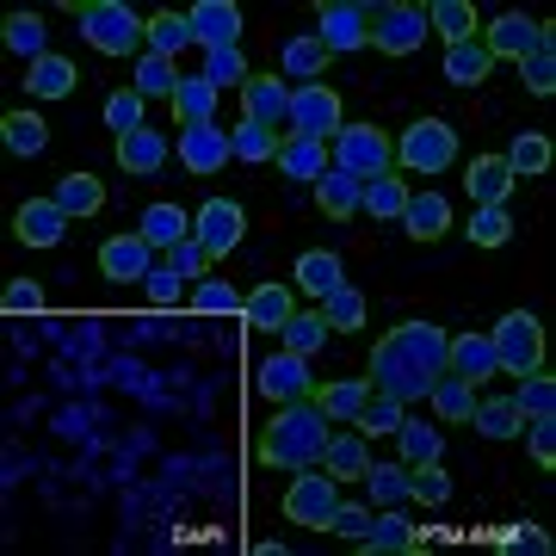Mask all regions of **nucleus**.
Masks as SVG:
<instances>
[{
    "label": "nucleus",
    "mask_w": 556,
    "mask_h": 556,
    "mask_svg": "<svg viewBox=\"0 0 556 556\" xmlns=\"http://www.w3.org/2000/svg\"><path fill=\"white\" fill-rule=\"evenodd\" d=\"M192 309H204V316H236V309H241V291L229 285V278H199Z\"/></svg>",
    "instance_id": "4d7b16f0"
},
{
    "label": "nucleus",
    "mask_w": 556,
    "mask_h": 556,
    "mask_svg": "<svg viewBox=\"0 0 556 556\" xmlns=\"http://www.w3.org/2000/svg\"><path fill=\"white\" fill-rule=\"evenodd\" d=\"M408 501H420V507H445V501H452V477H445L439 464H408Z\"/></svg>",
    "instance_id": "864d4df0"
},
{
    "label": "nucleus",
    "mask_w": 556,
    "mask_h": 556,
    "mask_svg": "<svg viewBox=\"0 0 556 556\" xmlns=\"http://www.w3.org/2000/svg\"><path fill=\"white\" fill-rule=\"evenodd\" d=\"M68 211H62L56 199H25L20 211H13V236L25 241V248H56L62 236H68Z\"/></svg>",
    "instance_id": "4468645a"
},
{
    "label": "nucleus",
    "mask_w": 556,
    "mask_h": 556,
    "mask_svg": "<svg viewBox=\"0 0 556 556\" xmlns=\"http://www.w3.org/2000/svg\"><path fill=\"white\" fill-rule=\"evenodd\" d=\"M50 199H56L68 217H100V211H105V186L93 174H62Z\"/></svg>",
    "instance_id": "2f4dec72"
},
{
    "label": "nucleus",
    "mask_w": 556,
    "mask_h": 556,
    "mask_svg": "<svg viewBox=\"0 0 556 556\" xmlns=\"http://www.w3.org/2000/svg\"><path fill=\"white\" fill-rule=\"evenodd\" d=\"M482 50H489V56L526 62L532 50H556V31L544 20H526V13H501L495 25H482Z\"/></svg>",
    "instance_id": "9b49d317"
},
{
    "label": "nucleus",
    "mask_w": 556,
    "mask_h": 556,
    "mask_svg": "<svg viewBox=\"0 0 556 556\" xmlns=\"http://www.w3.org/2000/svg\"><path fill=\"white\" fill-rule=\"evenodd\" d=\"M321 340H328V321H321V309H298V316L285 321V328H278V346H285V353H316Z\"/></svg>",
    "instance_id": "de8ad7c7"
},
{
    "label": "nucleus",
    "mask_w": 556,
    "mask_h": 556,
    "mask_svg": "<svg viewBox=\"0 0 556 556\" xmlns=\"http://www.w3.org/2000/svg\"><path fill=\"white\" fill-rule=\"evenodd\" d=\"M396 439H402V464H439V457H445V433H439V427H427V420L402 415Z\"/></svg>",
    "instance_id": "49530a36"
},
{
    "label": "nucleus",
    "mask_w": 556,
    "mask_h": 556,
    "mask_svg": "<svg viewBox=\"0 0 556 556\" xmlns=\"http://www.w3.org/2000/svg\"><path fill=\"white\" fill-rule=\"evenodd\" d=\"M179 80H186V75H179L174 56H155V50H142V56H137V93H142V100H174Z\"/></svg>",
    "instance_id": "c9c22d12"
},
{
    "label": "nucleus",
    "mask_w": 556,
    "mask_h": 556,
    "mask_svg": "<svg viewBox=\"0 0 556 556\" xmlns=\"http://www.w3.org/2000/svg\"><path fill=\"white\" fill-rule=\"evenodd\" d=\"M285 112H291V87L278 75H248V87H241V118L266 124V130H278L285 124Z\"/></svg>",
    "instance_id": "6ab92c4d"
},
{
    "label": "nucleus",
    "mask_w": 556,
    "mask_h": 556,
    "mask_svg": "<svg viewBox=\"0 0 556 556\" xmlns=\"http://www.w3.org/2000/svg\"><path fill=\"white\" fill-rule=\"evenodd\" d=\"M192 43V25H186V13H155L149 20V38H142V50H155V56H174Z\"/></svg>",
    "instance_id": "8fccbe9b"
},
{
    "label": "nucleus",
    "mask_w": 556,
    "mask_h": 556,
    "mask_svg": "<svg viewBox=\"0 0 556 556\" xmlns=\"http://www.w3.org/2000/svg\"><path fill=\"white\" fill-rule=\"evenodd\" d=\"M427 402H433V415H439V420H470V408H477V383H470V378H452V371H445V378L427 390Z\"/></svg>",
    "instance_id": "a18cd8bd"
},
{
    "label": "nucleus",
    "mask_w": 556,
    "mask_h": 556,
    "mask_svg": "<svg viewBox=\"0 0 556 556\" xmlns=\"http://www.w3.org/2000/svg\"><path fill=\"white\" fill-rule=\"evenodd\" d=\"M0 303H7L13 316H38V309H43V285H38V278H13Z\"/></svg>",
    "instance_id": "0e129e2a"
},
{
    "label": "nucleus",
    "mask_w": 556,
    "mask_h": 556,
    "mask_svg": "<svg viewBox=\"0 0 556 556\" xmlns=\"http://www.w3.org/2000/svg\"><path fill=\"white\" fill-rule=\"evenodd\" d=\"M142 291H149L155 309H174V303H179V273H174V266H155V273L142 278Z\"/></svg>",
    "instance_id": "69168bd1"
},
{
    "label": "nucleus",
    "mask_w": 556,
    "mask_h": 556,
    "mask_svg": "<svg viewBox=\"0 0 556 556\" xmlns=\"http://www.w3.org/2000/svg\"><path fill=\"white\" fill-rule=\"evenodd\" d=\"M278 62H285V80H298V87H309V80L328 75V50H321V38H291Z\"/></svg>",
    "instance_id": "a19ab883"
},
{
    "label": "nucleus",
    "mask_w": 556,
    "mask_h": 556,
    "mask_svg": "<svg viewBox=\"0 0 556 556\" xmlns=\"http://www.w3.org/2000/svg\"><path fill=\"white\" fill-rule=\"evenodd\" d=\"M75 20H80V38L93 43L100 56H142L149 20L130 0H75Z\"/></svg>",
    "instance_id": "7ed1b4c3"
},
{
    "label": "nucleus",
    "mask_w": 556,
    "mask_h": 556,
    "mask_svg": "<svg viewBox=\"0 0 556 556\" xmlns=\"http://www.w3.org/2000/svg\"><path fill=\"white\" fill-rule=\"evenodd\" d=\"M298 291L303 298H328V291H340L346 285V266H340V254H328V248H309V254H298Z\"/></svg>",
    "instance_id": "5701e85b"
},
{
    "label": "nucleus",
    "mask_w": 556,
    "mask_h": 556,
    "mask_svg": "<svg viewBox=\"0 0 556 556\" xmlns=\"http://www.w3.org/2000/svg\"><path fill=\"white\" fill-rule=\"evenodd\" d=\"M248 75H254V68H248V56H241V50H204V80H211V87H248Z\"/></svg>",
    "instance_id": "5fc2aeb1"
},
{
    "label": "nucleus",
    "mask_w": 556,
    "mask_h": 556,
    "mask_svg": "<svg viewBox=\"0 0 556 556\" xmlns=\"http://www.w3.org/2000/svg\"><path fill=\"white\" fill-rule=\"evenodd\" d=\"M75 80H80V68H75L68 56H56V50H50V56H38L31 68H25V87H31V100H68V93H75Z\"/></svg>",
    "instance_id": "b1692460"
},
{
    "label": "nucleus",
    "mask_w": 556,
    "mask_h": 556,
    "mask_svg": "<svg viewBox=\"0 0 556 556\" xmlns=\"http://www.w3.org/2000/svg\"><path fill=\"white\" fill-rule=\"evenodd\" d=\"M328 167H340V174H353L365 186V179H378L396 167V137L378 130V124H340L334 149H328Z\"/></svg>",
    "instance_id": "20e7f679"
},
{
    "label": "nucleus",
    "mask_w": 556,
    "mask_h": 556,
    "mask_svg": "<svg viewBox=\"0 0 556 556\" xmlns=\"http://www.w3.org/2000/svg\"><path fill=\"white\" fill-rule=\"evenodd\" d=\"M186 25H192V43H204V50H236L241 7L236 0H199V7L186 13Z\"/></svg>",
    "instance_id": "2eb2a0df"
},
{
    "label": "nucleus",
    "mask_w": 556,
    "mask_h": 556,
    "mask_svg": "<svg viewBox=\"0 0 556 556\" xmlns=\"http://www.w3.org/2000/svg\"><path fill=\"white\" fill-rule=\"evenodd\" d=\"M519 80H526V93L551 100L556 93V50H532V56L519 62Z\"/></svg>",
    "instance_id": "bf43d9fd"
},
{
    "label": "nucleus",
    "mask_w": 556,
    "mask_h": 556,
    "mask_svg": "<svg viewBox=\"0 0 556 556\" xmlns=\"http://www.w3.org/2000/svg\"><path fill=\"white\" fill-rule=\"evenodd\" d=\"M241 316H248V328H285V321L298 316V291H291V285H254V291H248V298H241Z\"/></svg>",
    "instance_id": "aec40b11"
},
{
    "label": "nucleus",
    "mask_w": 556,
    "mask_h": 556,
    "mask_svg": "<svg viewBox=\"0 0 556 556\" xmlns=\"http://www.w3.org/2000/svg\"><path fill=\"white\" fill-rule=\"evenodd\" d=\"M470 420H477V433H482V439H519V433H526V420H519L514 396H477Z\"/></svg>",
    "instance_id": "72a5a7b5"
},
{
    "label": "nucleus",
    "mask_w": 556,
    "mask_h": 556,
    "mask_svg": "<svg viewBox=\"0 0 556 556\" xmlns=\"http://www.w3.org/2000/svg\"><path fill=\"white\" fill-rule=\"evenodd\" d=\"M445 371H452V378H470L482 390V383L501 371L495 340H489V334H452V346H445Z\"/></svg>",
    "instance_id": "a211bd4d"
},
{
    "label": "nucleus",
    "mask_w": 556,
    "mask_h": 556,
    "mask_svg": "<svg viewBox=\"0 0 556 556\" xmlns=\"http://www.w3.org/2000/svg\"><path fill=\"white\" fill-rule=\"evenodd\" d=\"M464 236L477 241V248H501V241L514 236V217H507V204H477L470 223H464Z\"/></svg>",
    "instance_id": "3c124183"
},
{
    "label": "nucleus",
    "mask_w": 556,
    "mask_h": 556,
    "mask_svg": "<svg viewBox=\"0 0 556 556\" xmlns=\"http://www.w3.org/2000/svg\"><path fill=\"white\" fill-rule=\"evenodd\" d=\"M371 43L383 56H415L427 43V7H408V0H378L371 7Z\"/></svg>",
    "instance_id": "1a4fd4ad"
},
{
    "label": "nucleus",
    "mask_w": 556,
    "mask_h": 556,
    "mask_svg": "<svg viewBox=\"0 0 556 556\" xmlns=\"http://www.w3.org/2000/svg\"><path fill=\"white\" fill-rule=\"evenodd\" d=\"M316 38L328 56H353V50H365L371 43V7L365 0H321V13H316Z\"/></svg>",
    "instance_id": "9d476101"
},
{
    "label": "nucleus",
    "mask_w": 556,
    "mask_h": 556,
    "mask_svg": "<svg viewBox=\"0 0 556 556\" xmlns=\"http://www.w3.org/2000/svg\"><path fill=\"white\" fill-rule=\"evenodd\" d=\"M321 470H328L334 482H365V470H371L365 433H334V439H328V457H321Z\"/></svg>",
    "instance_id": "c85d7f7f"
},
{
    "label": "nucleus",
    "mask_w": 556,
    "mask_h": 556,
    "mask_svg": "<svg viewBox=\"0 0 556 556\" xmlns=\"http://www.w3.org/2000/svg\"><path fill=\"white\" fill-rule=\"evenodd\" d=\"M241 229H248V217H241V204H236V199H211L199 217H192V236L204 241V254H211V260L229 254V248L241 241Z\"/></svg>",
    "instance_id": "dca6fc26"
},
{
    "label": "nucleus",
    "mask_w": 556,
    "mask_h": 556,
    "mask_svg": "<svg viewBox=\"0 0 556 556\" xmlns=\"http://www.w3.org/2000/svg\"><path fill=\"white\" fill-rule=\"evenodd\" d=\"M278 130H266V124H254V118H241L236 130H229V155L236 161H248V167H260V161H278Z\"/></svg>",
    "instance_id": "58836bf2"
},
{
    "label": "nucleus",
    "mask_w": 556,
    "mask_h": 556,
    "mask_svg": "<svg viewBox=\"0 0 556 556\" xmlns=\"http://www.w3.org/2000/svg\"><path fill=\"white\" fill-rule=\"evenodd\" d=\"M365 396H371V383L365 378H334V383H316V408L334 427H353L358 420V408H365Z\"/></svg>",
    "instance_id": "393cba45"
},
{
    "label": "nucleus",
    "mask_w": 556,
    "mask_h": 556,
    "mask_svg": "<svg viewBox=\"0 0 556 556\" xmlns=\"http://www.w3.org/2000/svg\"><path fill=\"white\" fill-rule=\"evenodd\" d=\"M526 445H532V457H538V464H556V415L526 420Z\"/></svg>",
    "instance_id": "338daca9"
},
{
    "label": "nucleus",
    "mask_w": 556,
    "mask_h": 556,
    "mask_svg": "<svg viewBox=\"0 0 556 556\" xmlns=\"http://www.w3.org/2000/svg\"><path fill=\"white\" fill-rule=\"evenodd\" d=\"M501 551L551 556V532H544V526H532V519H519V526H507V532H501Z\"/></svg>",
    "instance_id": "680f3d73"
},
{
    "label": "nucleus",
    "mask_w": 556,
    "mask_h": 556,
    "mask_svg": "<svg viewBox=\"0 0 556 556\" xmlns=\"http://www.w3.org/2000/svg\"><path fill=\"white\" fill-rule=\"evenodd\" d=\"M427 31H439V38H445V50H452V43L482 38L477 7H470V0H433V7H427Z\"/></svg>",
    "instance_id": "a878e982"
},
{
    "label": "nucleus",
    "mask_w": 556,
    "mask_h": 556,
    "mask_svg": "<svg viewBox=\"0 0 556 556\" xmlns=\"http://www.w3.org/2000/svg\"><path fill=\"white\" fill-rule=\"evenodd\" d=\"M457 161V130L445 118H420V124H408L396 137V167L402 174H445Z\"/></svg>",
    "instance_id": "39448f33"
},
{
    "label": "nucleus",
    "mask_w": 556,
    "mask_h": 556,
    "mask_svg": "<svg viewBox=\"0 0 556 556\" xmlns=\"http://www.w3.org/2000/svg\"><path fill=\"white\" fill-rule=\"evenodd\" d=\"M501 161H507V174H514V179H532V174H544V167L556 161V149H551V137H544V130H519L514 149H507Z\"/></svg>",
    "instance_id": "e433bc0d"
},
{
    "label": "nucleus",
    "mask_w": 556,
    "mask_h": 556,
    "mask_svg": "<svg viewBox=\"0 0 556 556\" xmlns=\"http://www.w3.org/2000/svg\"><path fill=\"white\" fill-rule=\"evenodd\" d=\"M254 383H260V396H266V402H303V396H316L309 358H303V353H285V346H278V353L260 365Z\"/></svg>",
    "instance_id": "ddd939ff"
},
{
    "label": "nucleus",
    "mask_w": 556,
    "mask_h": 556,
    "mask_svg": "<svg viewBox=\"0 0 556 556\" xmlns=\"http://www.w3.org/2000/svg\"><path fill=\"white\" fill-rule=\"evenodd\" d=\"M489 68H495V56L482 50V38L452 43V50H445V80H452V87H482V80H489Z\"/></svg>",
    "instance_id": "f704fd0d"
},
{
    "label": "nucleus",
    "mask_w": 556,
    "mask_h": 556,
    "mask_svg": "<svg viewBox=\"0 0 556 556\" xmlns=\"http://www.w3.org/2000/svg\"><path fill=\"white\" fill-rule=\"evenodd\" d=\"M278 174H285V179H321V174H328V142L285 137V142H278Z\"/></svg>",
    "instance_id": "c756f323"
},
{
    "label": "nucleus",
    "mask_w": 556,
    "mask_h": 556,
    "mask_svg": "<svg viewBox=\"0 0 556 556\" xmlns=\"http://www.w3.org/2000/svg\"><path fill=\"white\" fill-rule=\"evenodd\" d=\"M167 266H174L179 278H204V266H211V254H204L199 236H186L179 248H167Z\"/></svg>",
    "instance_id": "e2e57ef3"
},
{
    "label": "nucleus",
    "mask_w": 556,
    "mask_h": 556,
    "mask_svg": "<svg viewBox=\"0 0 556 556\" xmlns=\"http://www.w3.org/2000/svg\"><path fill=\"white\" fill-rule=\"evenodd\" d=\"M340 507V482L328 470H298V482L285 489V519L303 526V532H328V514Z\"/></svg>",
    "instance_id": "6e6552de"
},
{
    "label": "nucleus",
    "mask_w": 556,
    "mask_h": 556,
    "mask_svg": "<svg viewBox=\"0 0 556 556\" xmlns=\"http://www.w3.org/2000/svg\"><path fill=\"white\" fill-rule=\"evenodd\" d=\"M118 167L130 179L161 174V167H167V137H161V130H149V124H142V130H130V137H118Z\"/></svg>",
    "instance_id": "412c9836"
},
{
    "label": "nucleus",
    "mask_w": 556,
    "mask_h": 556,
    "mask_svg": "<svg viewBox=\"0 0 556 556\" xmlns=\"http://www.w3.org/2000/svg\"><path fill=\"white\" fill-rule=\"evenodd\" d=\"M321 321H328L334 334L358 328V321H365V298H358L353 285H340V291H328V298H321Z\"/></svg>",
    "instance_id": "6e6d98bb"
},
{
    "label": "nucleus",
    "mask_w": 556,
    "mask_h": 556,
    "mask_svg": "<svg viewBox=\"0 0 556 556\" xmlns=\"http://www.w3.org/2000/svg\"><path fill=\"white\" fill-rule=\"evenodd\" d=\"M358 544H365V551H378V556H402V551H420V532L396 514V507H378L371 532L358 538Z\"/></svg>",
    "instance_id": "bb28decb"
},
{
    "label": "nucleus",
    "mask_w": 556,
    "mask_h": 556,
    "mask_svg": "<svg viewBox=\"0 0 556 556\" xmlns=\"http://www.w3.org/2000/svg\"><path fill=\"white\" fill-rule=\"evenodd\" d=\"M402 223H408V236L415 241H439V236H452V204L439 199V192H408Z\"/></svg>",
    "instance_id": "4be33fe9"
},
{
    "label": "nucleus",
    "mask_w": 556,
    "mask_h": 556,
    "mask_svg": "<svg viewBox=\"0 0 556 556\" xmlns=\"http://www.w3.org/2000/svg\"><path fill=\"white\" fill-rule=\"evenodd\" d=\"M402 415H408V408H402L396 396H378V390H371V396H365V408H358V420H353V433L383 439V433H396V427H402Z\"/></svg>",
    "instance_id": "09e8293b"
},
{
    "label": "nucleus",
    "mask_w": 556,
    "mask_h": 556,
    "mask_svg": "<svg viewBox=\"0 0 556 556\" xmlns=\"http://www.w3.org/2000/svg\"><path fill=\"white\" fill-rule=\"evenodd\" d=\"M346 124L340 112V93L328 80H309V87H291V112H285V137H309V142H334V130Z\"/></svg>",
    "instance_id": "0eeeda50"
},
{
    "label": "nucleus",
    "mask_w": 556,
    "mask_h": 556,
    "mask_svg": "<svg viewBox=\"0 0 556 556\" xmlns=\"http://www.w3.org/2000/svg\"><path fill=\"white\" fill-rule=\"evenodd\" d=\"M365 489H371V507L408 501V464H371V470H365Z\"/></svg>",
    "instance_id": "603ef678"
},
{
    "label": "nucleus",
    "mask_w": 556,
    "mask_h": 556,
    "mask_svg": "<svg viewBox=\"0 0 556 556\" xmlns=\"http://www.w3.org/2000/svg\"><path fill=\"white\" fill-rule=\"evenodd\" d=\"M142 93L137 87H118V93H112V100H105V124H112V130H118V137H130V130H142Z\"/></svg>",
    "instance_id": "13d9d810"
},
{
    "label": "nucleus",
    "mask_w": 556,
    "mask_h": 556,
    "mask_svg": "<svg viewBox=\"0 0 556 556\" xmlns=\"http://www.w3.org/2000/svg\"><path fill=\"white\" fill-rule=\"evenodd\" d=\"M0 142H7L13 155H43L50 124H43L38 112H7V118H0Z\"/></svg>",
    "instance_id": "c03bdc74"
},
{
    "label": "nucleus",
    "mask_w": 556,
    "mask_h": 556,
    "mask_svg": "<svg viewBox=\"0 0 556 556\" xmlns=\"http://www.w3.org/2000/svg\"><path fill=\"white\" fill-rule=\"evenodd\" d=\"M328 427L334 420L316 408V396H303V402H278V420L260 433V445H254V457L266 464V470H316L321 457H328Z\"/></svg>",
    "instance_id": "f03ea898"
},
{
    "label": "nucleus",
    "mask_w": 556,
    "mask_h": 556,
    "mask_svg": "<svg viewBox=\"0 0 556 556\" xmlns=\"http://www.w3.org/2000/svg\"><path fill=\"white\" fill-rule=\"evenodd\" d=\"M402 204H408V179H402L396 167L358 186V211H365L371 223H383V217H402Z\"/></svg>",
    "instance_id": "cd10ccee"
},
{
    "label": "nucleus",
    "mask_w": 556,
    "mask_h": 556,
    "mask_svg": "<svg viewBox=\"0 0 556 556\" xmlns=\"http://www.w3.org/2000/svg\"><path fill=\"white\" fill-rule=\"evenodd\" d=\"M464 186H470V199H477V204H507L514 174H507V161H501V155H477V161H470V174H464Z\"/></svg>",
    "instance_id": "7c9ffc66"
},
{
    "label": "nucleus",
    "mask_w": 556,
    "mask_h": 556,
    "mask_svg": "<svg viewBox=\"0 0 556 556\" xmlns=\"http://www.w3.org/2000/svg\"><path fill=\"white\" fill-rule=\"evenodd\" d=\"M316 204H321V211H328L334 223L358 217V179H353V174H340V167H328V174L316 179Z\"/></svg>",
    "instance_id": "ea45409f"
},
{
    "label": "nucleus",
    "mask_w": 556,
    "mask_h": 556,
    "mask_svg": "<svg viewBox=\"0 0 556 556\" xmlns=\"http://www.w3.org/2000/svg\"><path fill=\"white\" fill-rule=\"evenodd\" d=\"M371 519H378V507H365V501H340L334 514H328V532L353 538V544H358V538L371 532Z\"/></svg>",
    "instance_id": "052dcab7"
},
{
    "label": "nucleus",
    "mask_w": 556,
    "mask_h": 556,
    "mask_svg": "<svg viewBox=\"0 0 556 556\" xmlns=\"http://www.w3.org/2000/svg\"><path fill=\"white\" fill-rule=\"evenodd\" d=\"M167 105H174L179 124H211V112H217V87H211L204 75H186V80H179V93Z\"/></svg>",
    "instance_id": "37998d69"
},
{
    "label": "nucleus",
    "mask_w": 556,
    "mask_h": 556,
    "mask_svg": "<svg viewBox=\"0 0 556 556\" xmlns=\"http://www.w3.org/2000/svg\"><path fill=\"white\" fill-rule=\"evenodd\" d=\"M100 273L118 278V285H142V278L155 273V248L142 236H112L100 248Z\"/></svg>",
    "instance_id": "f3484780"
},
{
    "label": "nucleus",
    "mask_w": 556,
    "mask_h": 556,
    "mask_svg": "<svg viewBox=\"0 0 556 556\" xmlns=\"http://www.w3.org/2000/svg\"><path fill=\"white\" fill-rule=\"evenodd\" d=\"M445 346H452V334H445L439 321H396V328L371 346V378L365 383H371L378 396H396L402 408H408V402H427V390L445 378Z\"/></svg>",
    "instance_id": "f257e3e1"
},
{
    "label": "nucleus",
    "mask_w": 556,
    "mask_h": 556,
    "mask_svg": "<svg viewBox=\"0 0 556 556\" xmlns=\"http://www.w3.org/2000/svg\"><path fill=\"white\" fill-rule=\"evenodd\" d=\"M179 167L199 174V179L223 174V167H229V130H223L217 118L211 124H179Z\"/></svg>",
    "instance_id": "f8f14e48"
},
{
    "label": "nucleus",
    "mask_w": 556,
    "mask_h": 556,
    "mask_svg": "<svg viewBox=\"0 0 556 556\" xmlns=\"http://www.w3.org/2000/svg\"><path fill=\"white\" fill-rule=\"evenodd\" d=\"M149 248H179V241L192 236V217L179 211V204H149L142 211V229H137Z\"/></svg>",
    "instance_id": "473e14b6"
},
{
    "label": "nucleus",
    "mask_w": 556,
    "mask_h": 556,
    "mask_svg": "<svg viewBox=\"0 0 556 556\" xmlns=\"http://www.w3.org/2000/svg\"><path fill=\"white\" fill-rule=\"evenodd\" d=\"M489 340H495V358H501L507 378H526V371L544 365V321H538L532 309H507V316L489 328Z\"/></svg>",
    "instance_id": "423d86ee"
},
{
    "label": "nucleus",
    "mask_w": 556,
    "mask_h": 556,
    "mask_svg": "<svg viewBox=\"0 0 556 556\" xmlns=\"http://www.w3.org/2000/svg\"><path fill=\"white\" fill-rule=\"evenodd\" d=\"M514 408H519V420H544V415H556V378L544 371V365L519 378V390H514Z\"/></svg>",
    "instance_id": "79ce46f5"
},
{
    "label": "nucleus",
    "mask_w": 556,
    "mask_h": 556,
    "mask_svg": "<svg viewBox=\"0 0 556 556\" xmlns=\"http://www.w3.org/2000/svg\"><path fill=\"white\" fill-rule=\"evenodd\" d=\"M0 38H7V50H13V56H25V62L50 56V31H43V20H38V13H7V25H0Z\"/></svg>",
    "instance_id": "4c0bfd02"
}]
</instances>
